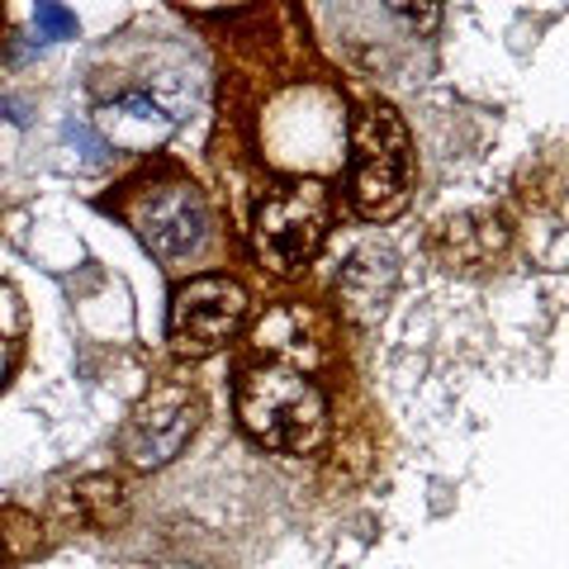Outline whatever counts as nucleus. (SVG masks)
I'll return each mask as SVG.
<instances>
[{"instance_id":"obj_5","label":"nucleus","mask_w":569,"mask_h":569,"mask_svg":"<svg viewBox=\"0 0 569 569\" xmlns=\"http://www.w3.org/2000/svg\"><path fill=\"white\" fill-rule=\"evenodd\" d=\"M194 422H200V403H194L190 389H181V385L152 389V395L138 403L129 427H123V456H129L138 470H162L181 456Z\"/></svg>"},{"instance_id":"obj_6","label":"nucleus","mask_w":569,"mask_h":569,"mask_svg":"<svg viewBox=\"0 0 569 569\" xmlns=\"http://www.w3.org/2000/svg\"><path fill=\"white\" fill-rule=\"evenodd\" d=\"M133 223L157 261H190L209 242V204L194 186H162L133 209Z\"/></svg>"},{"instance_id":"obj_13","label":"nucleus","mask_w":569,"mask_h":569,"mask_svg":"<svg viewBox=\"0 0 569 569\" xmlns=\"http://www.w3.org/2000/svg\"><path fill=\"white\" fill-rule=\"evenodd\" d=\"M6 361H10V356H6V342H0V380H6Z\"/></svg>"},{"instance_id":"obj_1","label":"nucleus","mask_w":569,"mask_h":569,"mask_svg":"<svg viewBox=\"0 0 569 569\" xmlns=\"http://www.w3.org/2000/svg\"><path fill=\"white\" fill-rule=\"evenodd\" d=\"M242 427L271 451H313L328 432V403L318 385L284 366H257L238 385Z\"/></svg>"},{"instance_id":"obj_10","label":"nucleus","mask_w":569,"mask_h":569,"mask_svg":"<svg viewBox=\"0 0 569 569\" xmlns=\"http://www.w3.org/2000/svg\"><path fill=\"white\" fill-rule=\"evenodd\" d=\"M62 142L67 148H77V157L86 167H104L110 162V148H104V138L91 129V123H81V119H67L62 123Z\"/></svg>"},{"instance_id":"obj_11","label":"nucleus","mask_w":569,"mask_h":569,"mask_svg":"<svg viewBox=\"0 0 569 569\" xmlns=\"http://www.w3.org/2000/svg\"><path fill=\"white\" fill-rule=\"evenodd\" d=\"M33 29H39V39H48V43H62L77 33V14L58 6V0H39V6H33Z\"/></svg>"},{"instance_id":"obj_9","label":"nucleus","mask_w":569,"mask_h":569,"mask_svg":"<svg viewBox=\"0 0 569 569\" xmlns=\"http://www.w3.org/2000/svg\"><path fill=\"white\" fill-rule=\"evenodd\" d=\"M77 493H81V508L91 512L96 527H114V522L123 518V508H119V485H114V479H104V475H100V479H86Z\"/></svg>"},{"instance_id":"obj_12","label":"nucleus","mask_w":569,"mask_h":569,"mask_svg":"<svg viewBox=\"0 0 569 569\" xmlns=\"http://www.w3.org/2000/svg\"><path fill=\"white\" fill-rule=\"evenodd\" d=\"M385 10H395L399 20L418 33L437 29V20H441V0H385Z\"/></svg>"},{"instance_id":"obj_4","label":"nucleus","mask_w":569,"mask_h":569,"mask_svg":"<svg viewBox=\"0 0 569 569\" xmlns=\"http://www.w3.org/2000/svg\"><path fill=\"white\" fill-rule=\"evenodd\" d=\"M247 290L228 276H200L171 299V347L181 356H209L242 328Z\"/></svg>"},{"instance_id":"obj_2","label":"nucleus","mask_w":569,"mask_h":569,"mask_svg":"<svg viewBox=\"0 0 569 569\" xmlns=\"http://www.w3.org/2000/svg\"><path fill=\"white\" fill-rule=\"evenodd\" d=\"M351 200L366 219H395L408 204V133L389 104H376L356 123Z\"/></svg>"},{"instance_id":"obj_8","label":"nucleus","mask_w":569,"mask_h":569,"mask_svg":"<svg viewBox=\"0 0 569 569\" xmlns=\"http://www.w3.org/2000/svg\"><path fill=\"white\" fill-rule=\"evenodd\" d=\"M39 546V522L20 508H0V569L14 560H29Z\"/></svg>"},{"instance_id":"obj_7","label":"nucleus","mask_w":569,"mask_h":569,"mask_svg":"<svg viewBox=\"0 0 569 569\" xmlns=\"http://www.w3.org/2000/svg\"><path fill=\"white\" fill-rule=\"evenodd\" d=\"M176 114L162 110V100H152L148 91H123L119 100L100 104V129H104V148H129L142 152L152 142H162L171 133Z\"/></svg>"},{"instance_id":"obj_3","label":"nucleus","mask_w":569,"mask_h":569,"mask_svg":"<svg viewBox=\"0 0 569 569\" xmlns=\"http://www.w3.org/2000/svg\"><path fill=\"white\" fill-rule=\"evenodd\" d=\"M328 233V190L318 181H290L271 190L257 209V252L280 276L299 271Z\"/></svg>"}]
</instances>
